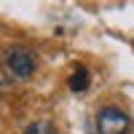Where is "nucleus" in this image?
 Returning a JSON list of instances; mask_svg holds the SVG:
<instances>
[{
    "label": "nucleus",
    "instance_id": "1",
    "mask_svg": "<svg viewBox=\"0 0 134 134\" xmlns=\"http://www.w3.org/2000/svg\"><path fill=\"white\" fill-rule=\"evenodd\" d=\"M35 54L24 46H14L8 48L5 54V70L11 72V78H16V81H27V78L35 72Z\"/></svg>",
    "mask_w": 134,
    "mask_h": 134
},
{
    "label": "nucleus",
    "instance_id": "2",
    "mask_svg": "<svg viewBox=\"0 0 134 134\" xmlns=\"http://www.w3.org/2000/svg\"><path fill=\"white\" fill-rule=\"evenodd\" d=\"M131 121L121 107H102L97 113V134H129Z\"/></svg>",
    "mask_w": 134,
    "mask_h": 134
},
{
    "label": "nucleus",
    "instance_id": "3",
    "mask_svg": "<svg viewBox=\"0 0 134 134\" xmlns=\"http://www.w3.org/2000/svg\"><path fill=\"white\" fill-rule=\"evenodd\" d=\"M70 88L75 94H81V91L88 88V70H86V67H75V72L70 78Z\"/></svg>",
    "mask_w": 134,
    "mask_h": 134
},
{
    "label": "nucleus",
    "instance_id": "4",
    "mask_svg": "<svg viewBox=\"0 0 134 134\" xmlns=\"http://www.w3.org/2000/svg\"><path fill=\"white\" fill-rule=\"evenodd\" d=\"M21 134H57V126H54L51 121H35V124H30Z\"/></svg>",
    "mask_w": 134,
    "mask_h": 134
}]
</instances>
